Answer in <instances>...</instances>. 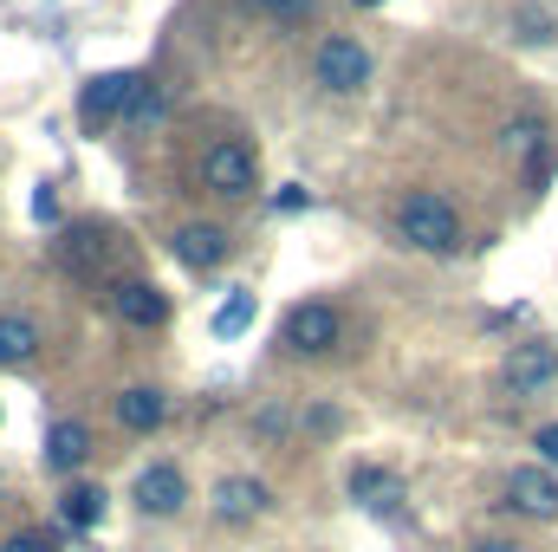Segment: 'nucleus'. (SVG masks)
<instances>
[{"instance_id":"1","label":"nucleus","mask_w":558,"mask_h":552,"mask_svg":"<svg viewBox=\"0 0 558 552\" xmlns=\"http://www.w3.org/2000/svg\"><path fill=\"white\" fill-rule=\"evenodd\" d=\"M397 235L416 254H454L461 248V208L441 189H410L403 208H397Z\"/></svg>"},{"instance_id":"2","label":"nucleus","mask_w":558,"mask_h":552,"mask_svg":"<svg viewBox=\"0 0 558 552\" xmlns=\"http://www.w3.org/2000/svg\"><path fill=\"white\" fill-rule=\"evenodd\" d=\"M202 189L221 195V202L254 195V189H260V163H254V149H247L241 137H221L208 156H202Z\"/></svg>"},{"instance_id":"3","label":"nucleus","mask_w":558,"mask_h":552,"mask_svg":"<svg viewBox=\"0 0 558 552\" xmlns=\"http://www.w3.org/2000/svg\"><path fill=\"white\" fill-rule=\"evenodd\" d=\"M312 72H318V85L325 92H338V98H351V92H364L371 85V52L357 46V39H344V33H331V39H318V52H312Z\"/></svg>"},{"instance_id":"4","label":"nucleus","mask_w":558,"mask_h":552,"mask_svg":"<svg viewBox=\"0 0 558 552\" xmlns=\"http://www.w3.org/2000/svg\"><path fill=\"white\" fill-rule=\"evenodd\" d=\"M143 85L137 72H98L92 85H85V98H78V111H85V124H131L143 105Z\"/></svg>"},{"instance_id":"5","label":"nucleus","mask_w":558,"mask_h":552,"mask_svg":"<svg viewBox=\"0 0 558 552\" xmlns=\"http://www.w3.org/2000/svg\"><path fill=\"white\" fill-rule=\"evenodd\" d=\"M279 345H286L292 358H325V351L338 345V312H331L325 299H299V305L286 312V325H279Z\"/></svg>"},{"instance_id":"6","label":"nucleus","mask_w":558,"mask_h":552,"mask_svg":"<svg viewBox=\"0 0 558 552\" xmlns=\"http://www.w3.org/2000/svg\"><path fill=\"white\" fill-rule=\"evenodd\" d=\"M546 384H558V345L546 338H526L500 358V391L507 397H539Z\"/></svg>"},{"instance_id":"7","label":"nucleus","mask_w":558,"mask_h":552,"mask_svg":"<svg viewBox=\"0 0 558 552\" xmlns=\"http://www.w3.org/2000/svg\"><path fill=\"white\" fill-rule=\"evenodd\" d=\"M507 507H520L526 520H558V481L546 461H533V468H513L507 475Z\"/></svg>"},{"instance_id":"8","label":"nucleus","mask_w":558,"mask_h":552,"mask_svg":"<svg viewBox=\"0 0 558 552\" xmlns=\"http://www.w3.org/2000/svg\"><path fill=\"white\" fill-rule=\"evenodd\" d=\"M228 228H215V221H189V228H175L169 235V254L182 261V267H195V274H208V267H221L228 261Z\"/></svg>"},{"instance_id":"9","label":"nucleus","mask_w":558,"mask_h":552,"mask_svg":"<svg viewBox=\"0 0 558 552\" xmlns=\"http://www.w3.org/2000/svg\"><path fill=\"white\" fill-rule=\"evenodd\" d=\"M215 514L221 520H260V514H274V488L260 475H221L215 481Z\"/></svg>"},{"instance_id":"10","label":"nucleus","mask_w":558,"mask_h":552,"mask_svg":"<svg viewBox=\"0 0 558 552\" xmlns=\"http://www.w3.org/2000/svg\"><path fill=\"white\" fill-rule=\"evenodd\" d=\"M131 501H137L143 514H156V520H162V514H175V507L189 501V481H182V468H175V461H149V468L137 475V488H131Z\"/></svg>"},{"instance_id":"11","label":"nucleus","mask_w":558,"mask_h":552,"mask_svg":"<svg viewBox=\"0 0 558 552\" xmlns=\"http://www.w3.org/2000/svg\"><path fill=\"white\" fill-rule=\"evenodd\" d=\"M111 305H118V319L124 325H137V332H156L162 319H169V299L149 286V279H131V286H111Z\"/></svg>"},{"instance_id":"12","label":"nucleus","mask_w":558,"mask_h":552,"mask_svg":"<svg viewBox=\"0 0 558 552\" xmlns=\"http://www.w3.org/2000/svg\"><path fill=\"white\" fill-rule=\"evenodd\" d=\"M85 455H92V429H85V422H52V429H46V468H52V475L85 468Z\"/></svg>"},{"instance_id":"13","label":"nucleus","mask_w":558,"mask_h":552,"mask_svg":"<svg viewBox=\"0 0 558 552\" xmlns=\"http://www.w3.org/2000/svg\"><path fill=\"white\" fill-rule=\"evenodd\" d=\"M105 520V488H92V481H72L65 494H59V527L78 540V533H92Z\"/></svg>"},{"instance_id":"14","label":"nucleus","mask_w":558,"mask_h":552,"mask_svg":"<svg viewBox=\"0 0 558 552\" xmlns=\"http://www.w3.org/2000/svg\"><path fill=\"white\" fill-rule=\"evenodd\" d=\"M162 416H169V397H162L156 384H131V391L118 397V422H124L131 435H149V429H162Z\"/></svg>"},{"instance_id":"15","label":"nucleus","mask_w":558,"mask_h":552,"mask_svg":"<svg viewBox=\"0 0 558 552\" xmlns=\"http://www.w3.org/2000/svg\"><path fill=\"white\" fill-rule=\"evenodd\" d=\"M351 501H364L377 514H397L403 507V488H397V475H384L377 461H364V468H351Z\"/></svg>"},{"instance_id":"16","label":"nucleus","mask_w":558,"mask_h":552,"mask_svg":"<svg viewBox=\"0 0 558 552\" xmlns=\"http://www.w3.org/2000/svg\"><path fill=\"white\" fill-rule=\"evenodd\" d=\"M33 351H39V325H33V319H20V312H0V371L26 364Z\"/></svg>"},{"instance_id":"17","label":"nucleus","mask_w":558,"mask_h":552,"mask_svg":"<svg viewBox=\"0 0 558 552\" xmlns=\"http://www.w3.org/2000/svg\"><path fill=\"white\" fill-rule=\"evenodd\" d=\"M254 312H260V299H254L247 286H234V292L221 299V312H215V338H241V332L254 325Z\"/></svg>"},{"instance_id":"18","label":"nucleus","mask_w":558,"mask_h":552,"mask_svg":"<svg viewBox=\"0 0 558 552\" xmlns=\"http://www.w3.org/2000/svg\"><path fill=\"white\" fill-rule=\"evenodd\" d=\"M98 261H105V235H98V228H72V235H65V267L98 274Z\"/></svg>"},{"instance_id":"19","label":"nucleus","mask_w":558,"mask_h":552,"mask_svg":"<svg viewBox=\"0 0 558 552\" xmlns=\"http://www.w3.org/2000/svg\"><path fill=\"white\" fill-rule=\"evenodd\" d=\"M539 137H546V131H539V118H513V124H507V137H500V149L526 156V149H539Z\"/></svg>"},{"instance_id":"20","label":"nucleus","mask_w":558,"mask_h":552,"mask_svg":"<svg viewBox=\"0 0 558 552\" xmlns=\"http://www.w3.org/2000/svg\"><path fill=\"white\" fill-rule=\"evenodd\" d=\"M513 26H520V39H533V46H546V39H553V13H539V7H520V20H513Z\"/></svg>"},{"instance_id":"21","label":"nucleus","mask_w":558,"mask_h":552,"mask_svg":"<svg viewBox=\"0 0 558 552\" xmlns=\"http://www.w3.org/2000/svg\"><path fill=\"white\" fill-rule=\"evenodd\" d=\"M0 552H52V533H39V527H20V533H7Z\"/></svg>"},{"instance_id":"22","label":"nucleus","mask_w":558,"mask_h":552,"mask_svg":"<svg viewBox=\"0 0 558 552\" xmlns=\"http://www.w3.org/2000/svg\"><path fill=\"white\" fill-rule=\"evenodd\" d=\"M260 7H267L274 20H305V13H312L318 0H260Z\"/></svg>"},{"instance_id":"23","label":"nucleus","mask_w":558,"mask_h":552,"mask_svg":"<svg viewBox=\"0 0 558 552\" xmlns=\"http://www.w3.org/2000/svg\"><path fill=\"white\" fill-rule=\"evenodd\" d=\"M533 448H539V461H546V468H558V422H546V429L533 435Z\"/></svg>"},{"instance_id":"24","label":"nucleus","mask_w":558,"mask_h":552,"mask_svg":"<svg viewBox=\"0 0 558 552\" xmlns=\"http://www.w3.org/2000/svg\"><path fill=\"white\" fill-rule=\"evenodd\" d=\"M274 208H286V215H292V208H312V195H305L299 182H286V189L274 195Z\"/></svg>"},{"instance_id":"25","label":"nucleus","mask_w":558,"mask_h":552,"mask_svg":"<svg viewBox=\"0 0 558 552\" xmlns=\"http://www.w3.org/2000/svg\"><path fill=\"white\" fill-rule=\"evenodd\" d=\"M156 118H162V98H156V92H143V105H137V118H131V124H156Z\"/></svg>"},{"instance_id":"26","label":"nucleus","mask_w":558,"mask_h":552,"mask_svg":"<svg viewBox=\"0 0 558 552\" xmlns=\"http://www.w3.org/2000/svg\"><path fill=\"white\" fill-rule=\"evenodd\" d=\"M254 429H260V435H286V410H260Z\"/></svg>"},{"instance_id":"27","label":"nucleus","mask_w":558,"mask_h":552,"mask_svg":"<svg viewBox=\"0 0 558 552\" xmlns=\"http://www.w3.org/2000/svg\"><path fill=\"white\" fill-rule=\"evenodd\" d=\"M312 429H318V435H331V429H338V410H325V404H318V410H312Z\"/></svg>"},{"instance_id":"28","label":"nucleus","mask_w":558,"mask_h":552,"mask_svg":"<svg viewBox=\"0 0 558 552\" xmlns=\"http://www.w3.org/2000/svg\"><path fill=\"white\" fill-rule=\"evenodd\" d=\"M468 552H526V547H513V540H474Z\"/></svg>"}]
</instances>
